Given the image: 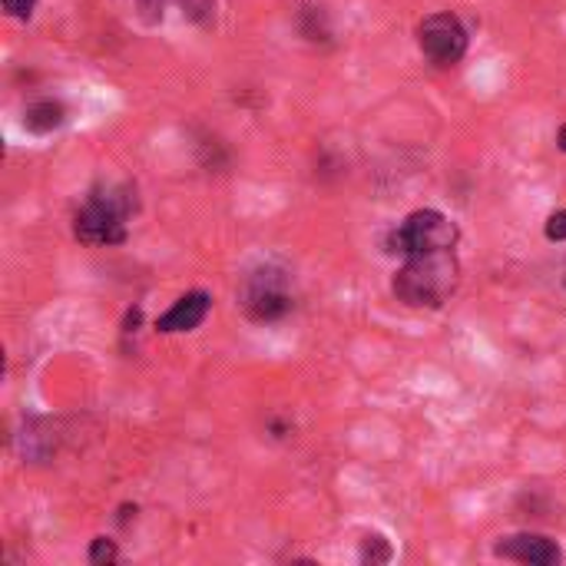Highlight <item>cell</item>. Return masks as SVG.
Masks as SVG:
<instances>
[{"instance_id":"obj_13","label":"cell","mask_w":566,"mask_h":566,"mask_svg":"<svg viewBox=\"0 0 566 566\" xmlns=\"http://www.w3.org/2000/svg\"><path fill=\"white\" fill-rule=\"evenodd\" d=\"M34 8H37V0H4V11L11 14V18H31L34 14Z\"/></svg>"},{"instance_id":"obj_2","label":"cell","mask_w":566,"mask_h":566,"mask_svg":"<svg viewBox=\"0 0 566 566\" xmlns=\"http://www.w3.org/2000/svg\"><path fill=\"white\" fill-rule=\"evenodd\" d=\"M136 212L130 186H107L90 192L74 219V235L87 245H120L126 238V219Z\"/></svg>"},{"instance_id":"obj_7","label":"cell","mask_w":566,"mask_h":566,"mask_svg":"<svg viewBox=\"0 0 566 566\" xmlns=\"http://www.w3.org/2000/svg\"><path fill=\"white\" fill-rule=\"evenodd\" d=\"M209 309H212V299H209L206 292H189V296H182V299L156 322V329H159L163 335L192 332V329H199V325L206 322Z\"/></svg>"},{"instance_id":"obj_12","label":"cell","mask_w":566,"mask_h":566,"mask_svg":"<svg viewBox=\"0 0 566 566\" xmlns=\"http://www.w3.org/2000/svg\"><path fill=\"white\" fill-rule=\"evenodd\" d=\"M546 238L550 242H566V209L563 212H553L546 219Z\"/></svg>"},{"instance_id":"obj_9","label":"cell","mask_w":566,"mask_h":566,"mask_svg":"<svg viewBox=\"0 0 566 566\" xmlns=\"http://www.w3.org/2000/svg\"><path fill=\"white\" fill-rule=\"evenodd\" d=\"M362 559H365V563H388V559H391V543H388L381 533H371V536H365Z\"/></svg>"},{"instance_id":"obj_8","label":"cell","mask_w":566,"mask_h":566,"mask_svg":"<svg viewBox=\"0 0 566 566\" xmlns=\"http://www.w3.org/2000/svg\"><path fill=\"white\" fill-rule=\"evenodd\" d=\"M64 120H67V110L57 100H37L24 110V126L37 136L54 133L57 126H64Z\"/></svg>"},{"instance_id":"obj_11","label":"cell","mask_w":566,"mask_h":566,"mask_svg":"<svg viewBox=\"0 0 566 566\" xmlns=\"http://www.w3.org/2000/svg\"><path fill=\"white\" fill-rule=\"evenodd\" d=\"M166 4L169 0H136V8H140V18L153 27V24H159L163 21V11H166Z\"/></svg>"},{"instance_id":"obj_6","label":"cell","mask_w":566,"mask_h":566,"mask_svg":"<svg viewBox=\"0 0 566 566\" xmlns=\"http://www.w3.org/2000/svg\"><path fill=\"white\" fill-rule=\"evenodd\" d=\"M493 556L517 559V563H530V566H556L563 559L559 546L550 536H540V533H513V536H503L493 546Z\"/></svg>"},{"instance_id":"obj_10","label":"cell","mask_w":566,"mask_h":566,"mask_svg":"<svg viewBox=\"0 0 566 566\" xmlns=\"http://www.w3.org/2000/svg\"><path fill=\"white\" fill-rule=\"evenodd\" d=\"M116 559H120V550H116V543H113V540L97 536V540L90 543V563L107 566V563H116Z\"/></svg>"},{"instance_id":"obj_1","label":"cell","mask_w":566,"mask_h":566,"mask_svg":"<svg viewBox=\"0 0 566 566\" xmlns=\"http://www.w3.org/2000/svg\"><path fill=\"white\" fill-rule=\"evenodd\" d=\"M457 278H460L457 255L451 248H437V252L408 255V262L395 271L391 289L398 302L411 309H424V306L434 309L457 289Z\"/></svg>"},{"instance_id":"obj_5","label":"cell","mask_w":566,"mask_h":566,"mask_svg":"<svg viewBox=\"0 0 566 566\" xmlns=\"http://www.w3.org/2000/svg\"><path fill=\"white\" fill-rule=\"evenodd\" d=\"M418 44L434 67H454L467 54V31L454 14H431L418 27Z\"/></svg>"},{"instance_id":"obj_3","label":"cell","mask_w":566,"mask_h":566,"mask_svg":"<svg viewBox=\"0 0 566 566\" xmlns=\"http://www.w3.org/2000/svg\"><path fill=\"white\" fill-rule=\"evenodd\" d=\"M454 242H457V225L444 212L418 209L388 235V252L408 258V255H418V252L454 248Z\"/></svg>"},{"instance_id":"obj_4","label":"cell","mask_w":566,"mask_h":566,"mask_svg":"<svg viewBox=\"0 0 566 566\" xmlns=\"http://www.w3.org/2000/svg\"><path fill=\"white\" fill-rule=\"evenodd\" d=\"M242 309L255 322H278L292 309V292H289V275L278 265H262L255 268L245 286H242Z\"/></svg>"}]
</instances>
